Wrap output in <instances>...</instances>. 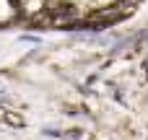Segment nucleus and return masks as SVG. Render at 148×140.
Wrapping results in <instances>:
<instances>
[{
  "label": "nucleus",
  "instance_id": "obj_1",
  "mask_svg": "<svg viewBox=\"0 0 148 140\" xmlns=\"http://www.w3.org/2000/svg\"><path fill=\"white\" fill-rule=\"evenodd\" d=\"M18 3L16 0H0V23H10L18 16Z\"/></svg>",
  "mask_w": 148,
  "mask_h": 140
},
{
  "label": "nucleus",
  "instance_id": "obj_2",
  "mask_svg": "<svg viewBox=\"0 0 148 140\" xmlns=\"http://www.w3.org/2000/svg\"><path fill=\"white\" fill-rule=\"evenodd\" d=\"M42 8H44V0H21V5H18V10H23V13H29V16L39 13Z\"/></svg>",
  "mask_w": 148,
  "mask_h": 140
}]
</instances>
